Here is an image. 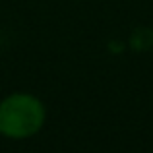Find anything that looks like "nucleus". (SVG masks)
<instances>
[{
    "instance_id": "f257e3e1",
    "label": "nucleus",
    "mask_w": 153,
    "mask_h": 153,
    "mask_svg": "<svg viewBox=\"0 0 153 153\" xmlns=\"http://www.w3.org/2000/svg\"><path fill=\"white\" fill-rule=\"evenodd\" d=\"M45 122V107L37 97L16 93L0 103V134L12 140L31 138Z\"/></svg>"
}]
</instances>
